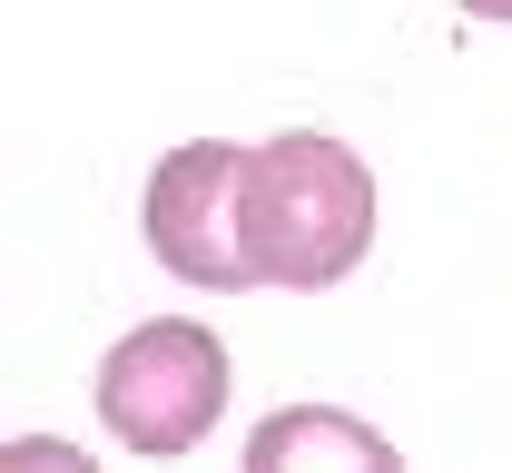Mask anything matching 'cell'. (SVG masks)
<instances>
[{
	"instance_id": "277c9868",
	"label": "cell",
	"mask_w": 512,
	"mask_h": 473,
	"mask_svg": "<svg viewBox=\"0 0 512 473\" xmlns=\"http://www.w3.org/2000/svg\"><path fill=\"white\" fill-rule=\"evenodd\" d=\"M247 464L256 473H306V464H355V473H394V444L355 414H325V405H286L247 434Z\"/></svg>"
},
{
	"instance_id": "5b68a950",
	"label": "cell",
	"mask_w": 512,
	"mask_h": 473,
	"mask_svg": "<svg viewBox=\"0 0 512 473\" xmlns=\"http://www.w3.org/2000/svg\"><path fill=\"white\" fill-rule=\"evenodd\" d=\"M453 10H473V20H512V0H453Z\"/></svg>"
},
{
	"instance_id": "7a4b0ae2",
	"label": "cell",
	"mask_w": 512,
	"mask_h": 473,
	"mask_svg": "<svg viewBox=\"0 0 512 473\" xmlns=\"http://www.w3.org/2000/svg\"><path fill=\"white\" fill-rule=\"evenodd\" d=\"M99 424L119 434L128 454L148 464H178L188 444H207V424L227 405V345L207 336L197 316H158V326H128L99 355Z\"/></svg>"
},
{
	"instance_id": "6da1fadb",
	"label": "cell",
	"mask_w": 512,
	"mask_h": 473,
	"mask_svg": "<svg viewBox=\"0 0 512 473\" xmlns=\"http://www.w3.org/2000/svg\"><path fill=\"white\" fill-rule=\"evenodd\" d=\"M237 227H247L256 286H335L375 247V178H365V158L345 138L286 129L266 148H247Z\"/></svg>"
},
{
	"instance_id": "3957f363",
	"label": "cell",
	"mask_w": 512,
	"mask_h": 473,
	"mask_svg": "<svg viewBox=\"0 0 512 473\" xmlns=\"http://www.w3.org/2000/svg\"><path fill=\"white\" fill-rule=\"evenodd\" d=\"M237 198H247V148L237 138H188L148 168V257L188 286H256L247 267V227H237Z\"/></svg>"
}]
</instances>
